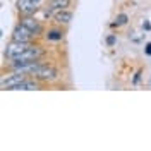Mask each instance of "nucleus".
Listing matches in <instances>:
<instances>
[{
    "mask_svg": "<svg viewBox=\"0 0 151 151\" xmlns=\"http://www.w3.org/2000/svg\"><path fill=\"white\" fill-rule=\"evenodd\" d=\"M35 79H38L40 83H55L57 79L60 77L58 69L53 65H48V64H41L38 67V70L33 74Z\"/></svg>",
    "mask_w": 151,
    "mask_h": 151,
    "instance_id": "obj_1",
    "label": "nucleus"
},
{
    "mask_svg": "<svg viewBox=\"0 0 151 151\" xmlns=\"http://www.w3.org/2000/svg\"><path fill=\"white\" fill-rule=\"evenodd\" d=\"M43 57H45V50L43 48L40 47V45H31L29 43V47L16 60H19V62H33V60H41Z\"/></svg>",
    "mask_w": 151,
    "mask_h": 151,
    "instance_id": "obj_2",
    "label": "nucleus"
},
{
    "mask_svg": "<svg viewBox=\"0 0 151 151\" xmlns=\"http://www.w3.org/2000/svg\"><path fill=\"white\" fill-rule=\"evenodd\" d=\"M43 0H17V10L21 16H35L38 10L41 9Z\"/></svg>",
    "mask_w": 151,
    "mask_h": 151,
    "instance_id": "obj_3",
    "label": "nucleus"
},
{
    "mask_svg": "<svg viewBox=\"0 0 151 151\" xmlns=\"http://www.w3.org/2000/svg\"><path fill=\"white\" fill-rule=\"evenodd\" d=\"M10 38H12V41H21V43H33V40H35V35L29 31L26 26H22L21 22H19L17 26L14 28V31H12V35H10Z\"/></svg>",
    "mask_w": 151,
    "mask_h": 151,
    "instance_id": "obj_4",
    "label": "nucleus"
},
{
    "mask_svg": "<svg viewBox=\"0 0 151 151\" xmlns=\"http://www.w3.org/2000/svg\"><path fill=\"white\" fill-rule=\"evenodd\" d=\"M28 77H31V76L21 74V72H12L10 76L4 77V79L0 81V86H2V89H14V91H16V88H17L22 81H26Z\"/></svg>",
    "mask_w": 151,
    "mask_h": 151,
    "instance_id": "obj_5",
    "label": "nucleus"
},
{
    "mask_svg": "<svg viewBox=\"0 0 151 151\" xmlns=\"http://www.w3.org/2000/svg\"><path fill=\"white\" fill-rule=\"evenodd\" d=\"M29 47V43H21V41H10L9 45L4 50V55L7 57L9 60H16L26 48Z\"/></svg>",
    "mask_w": 151,
    "mask_h": 151,
    "instance_id": "obj_6",
    "label": "nucleus"
},
{
    "mask_svg": "<svg viewBox=\"0 0 151 151\" xmlns=\"http://www.w3.org/2000/svg\"><path fill=\"white\" fill-rule=\"evenodd\" d=\"M21 24L26 26L35 36H40V35L43 33V24H41V21L36 19L35 16H22V17H21Z\"/></svg>",
    "mask_w": 151,
    "mask_h": 151,
    "instance_id": "obj_7",
    "label": "nucleus"
},
{
    "mask_svg": "<svg viewBox=\"0 0 151 151\" xmlns=\"http://www.w3.org/2000/svg\"><path fill=\"white\" fill-rule=\"evenodd\" d=\"M40 88H41V84H40L38 79L28 77L26 81H22V83L16 88V91H35V89H40Z\"/></svg>",
    "mask_w": 151,
    "mask_h": 151,
    "instance_id": "obj_8",
    "label": "nucleus"
},
{
    "mask_svg": "<svg viewBox=\"0 0 151 151\" xmlns=\"http://www.w3.org/2000/svg\"><path fill=\"white\" fill-rule=\"evenodd\" d=\"M53 19H55L57 24H64V26H67V24L72 21V12H70L69 9L57 10V12H53Z\"/></svg>",
    "mask_w": 151,
    "mask_h": 151,
    "instance_id": "obj_9",
    "label": "nucleus"
},
{
    "mask_svg": "<svg viewBox=\"0 0 151 151\" xmlns=\"http://www.w3.org/2000/svg\"><path fill=\"white\" fill-rule=\"evenodd\" d=\"M70 0H48L47 7L50 10H53V12H57V10H64V9H69L70 7Z\"/></svg>",
    "mask_w": 151,
    "mask_h": 151,
    "instance_id": "obj_10",
    "label": "nucleus"
},
{
    "mask_svg": "<svg viewBox=\"0 0 151 151\" xmlns=\"http://www.w3.org/2000/svg\"><path fill=\"white\" fill-rule=\"evenodd\" d=\"M45 40L47 41H62L64 40V31L62 29H48L45 33Z\"/></svg>",
    "mask_w": 151,
    "mask_h": 151,
    "instance_id": "obj_11",
    "label": "nucleus"
},
{
    "mask_svg": "<svg viewBox=\"0 0 151 151\" xmlns=\"http://www.w3.org/2000/svg\"><path fill=\"white\" fill-rule=\"evenodd\" d=\"M127 21H129V16L127 14H119L117 19H115V22H112V26H124V24H127Z\"/></svg>",
    "mask_w": 151,
    "mask_h": 151,
    "instance_id": "obj_12",
    "label": "nucleus"
},
{
    "mask_svg": "<svg viewBox=\"0 0 151 151\" xmlns=\"http://www.w3.org/2000/svg\"><path fill=\"white\" fill-rule=\"evenodd\" d=\"M115 43H117V36H115V35H110V36L106 38V45H108V47H113Z\"/></svg>",
    "mask_w": 151,
    "mask_h": 151,
    "instance_id": "obj_13",
    "label": "nucleus"
},
{
    "mask_svg": "<svg viewBox=\"0 0 151 151\" xmlns=\"http://www.w3.org/2000/svg\"><path fill=\"white\" fill-rule=\"evenodd\" d=\"M142 29H146V31H150V29H151V24L148 22V21H144V22H142Z\"/></svg>",
    "mask_w": 151,
    "mask_h": 151,
    "instance_id": "obj_14",
    "label": "nucleus"
},
{
    "mask_svg": "<svg viewBox=\"0 0 151 151\" xmlns=\"http://www.w3.org/2000/svg\"><path fill=\"white\" fill-rule=\"evenodd\" d=\"M144 52H146V55H151V43H148V45H146Z\"/></svg>",
    "mask_w": 151,
    "mask_h": 151,
    "instance_id": "obj_15",
    "label": "nucleus"
},
{
    "mask_svg": "<svg viewBox=\"0 0 151 151\" xmlns=\"http://www.w3.org/2000/svg\"><path fill=\"white\" fill-rule=\"evenodd\" d=\"M150 88H151V81H150Z\"/></svg>",
    "mask_w": 151,
    "mask_h": 151,
    "instance_id": "obj_16",
    "label": "nucleus"
}]
</instances>
